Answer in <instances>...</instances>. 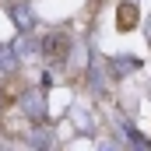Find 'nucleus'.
<instances>
[{"label":"nucleus","instance_id":"1","mask_svg":"<svg viewBox=\"0 0 151 151\" xmlns=\"http://www.w3.org/2000/svg\"><path fill=\"white\" fill-rule=\"evenodd\" d=\"M134 21H137V11H134L130 4H127V7H119V28H130Z\"/></svg>","mask_w":151,"mask_h":151}]
</instances>
